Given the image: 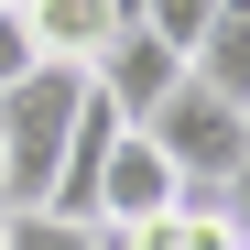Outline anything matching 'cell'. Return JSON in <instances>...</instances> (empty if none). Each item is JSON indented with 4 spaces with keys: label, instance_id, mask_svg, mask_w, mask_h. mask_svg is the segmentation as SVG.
I'll return each mask as SVG.
<instances>
[{
    "label": "cell",
    "instance_id": "1",
    "mask_svg": "<svg viewBox=\"0 0 250 250\" xmlns=\"http://www.w3.org/2000/svg\"><path fill=\"white\" fill-rule=\"evenodd\" d=\"M76 109H87V65H33L22 87H0V218L55 207V163H65Z\"/></svg>",
    "mask_w": 250,
    "mask_h": 250
},
{
    "label": "cell",
    "instance_id": "2",
    "mask_svg": "<svg viewBox=\"0 0 250 250\" xmlns=\"http://www.w3.org/2000/svg\"><path fill=\"white\" fill-rule=\"evenodd\" d=\"M142 142H152V152L185 174V196H218V185L239 174V163H250V109L185 76V87H174V98H163V109L142 120Z\"/></svg>",
    "mask_w": 250,
    "mask_h": 250
},
{
    "label": "cell",
    "instance_id": "3",
    "mask_svg": "<svg viewBox=\"0 0 250 250\" xmlns=\"http://www.w3.org/2000/svg\"><path fill=\"white\" fill-rule=\"evenodd\" d=\"M174 207H185V174H174L142 131H120L109 163H98V218H87V229H142V218H174Z\"/></svg>",
    "mask_w": 250,
    "mask_h": 250
},
{
    "label": "cell",
    "instance_id": "4",
    "mask_svg": "<svg viewBox=\"0 0 250 250\" xmlns=\"http://www.w3.org/2000/svg\"><path fill=\"white\" fill-rule=\"evenodd\" d=\"M87 87H98V98H109V109H120V120L142 131V120H152L163 98L185 87V55H174V44H152L142 22H120V33H109V55L87 65Z\"/></svg>",
    "mask_w": 250,
    "mask_h": 250
},
{
    "label": "cell",
    "instance_id": "5",
    "mask_svg": "<svg viewBox=\"0 0 250 250\" xmlns=\"http://www.w3.org/2000/svg\"><path fill=\"white\" fill-rule=\"evenodd\" d=\"M22 22H33V55L44 65H98L109 33L131 22V0H33Z\"/></svg>",
    "mask_w": 250,
    "mask_h": 250
},
{
    "label": "cell",
    "instance_id": "6",
    "mask_svg": "<svg viewBox=\"0 0 250 250\" xmlns=\"http://www.w3.org/2000/svg\"><path fill=\"white\" fill-rule=\"evenodd\" d=\"M185 76L250 109V0H218V22H207V44H196V65H185Z\"/></svg>",
    "mask_w": 250,
    "mask_h": 250
},
{
    "label": "cell",
    "instance_id": "7",
    "mask_svg": "<svg viewBox=\"0 0 250 250\" xmlns=\"http://www.w3.org/2000/svg\"><path fill=\"white\" fill-rule=\"evenodd\" d=\"M131 22L152 33V44H174V55L196 65V44H207V22H218V0H131Z\"/></svg>",
    "mask_w": 250,
    "mask_h": 250
},
{
    "label": "cell",
    "instance_id": "8",
    "mask_svg": "<svg viewBox=\"0 0 250 250\" xmlns=\"http://www.w3.org/2000/svg\"><path fill=\"white\" fill-rule=\"evenodd\" d=\"M0 250H98L76 218H55V207H22V218H0Z\"/></svg>",
    "mask_w": 250,
    "mask_h": 250
},
{
    "label": "cell",
    "instance_id": "9",
    "mask_svg": "<svg viewBox=\"0 0 250 250\" xmlns=\"http://www.w3.org/2000/svg\"><path fill=\"white\" fill-rule=\"evenodd\" d=\"M174 250H239V229H229L207 196H185V207H174Z\"/></svg>",
    "mask_w": 250,
    "mask_h": 250
},
{
    "label": "cell",
    "instance_id": "10",
    "mask_svg": "<svg viewBox=\"0 0 250 250\" xmlns=\"http://www.w3.org/2000/svg\"><path fill=\"white\" fill-rule=\"evenodd\" d=\"M33 65H44V55H33V22L11 11V0H0V87H22Z\"/></svg>",
    "mask_w": 250,
    "mask_h": 250
},
{
    "label": "cell",
    "instance_id": "11",
    "mask_svg": "<svg viewBox=\"0 0 250 250\" xmlns=\"http://www.w3.org/2000/svg\"><path fill=\"white\" fill-rule=\"evenodd\" d=\"M207 207H218V218H229V229H239V250H250V163H239V174H229V185H218V196H207Z\"/></svg>",
    "mask_w": 250,
    "mask_h": 250
}]
</instances>
